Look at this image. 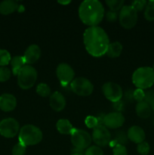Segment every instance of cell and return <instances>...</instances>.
Instances as JSON below:
<instances>
[{
	"label": "cell",
	"instance_id": "cell-1",
	"mask_svg": "<svg viewBox=\"0 0 154 155\" xmlns=\"http://www.w3.org/2000/svg\"><path fill=\"white\" fill-rule=\"evenodd\" d=\"M83 43L90 55L100 58L107 54L110 39L105 30L101 27H90L83 33Z\"/></svg>",
	"mask_w": 154,
	"mask_h": 155
},
{
	"label": "cell",
	"instance_id": "cell-2",
	"mask_svg": "<svg viewBox=\"0 0 154 155\" xmlns=\"http://www.w3.org/2000/svg\"><path fill=\"white\" fill-rule=\"evenodd\" d=\"M105 10L98 0H85L79 7V17L82 22L90 27H97L102 21Z\"/></svg>",
	"mask_w": 154,
	"mask_h": 155
},
{
	"label": "cell",
	"instance_id": "cell-3",
	"mask_svg": "<svg viewBox=\"0 0 154 155\" xmlns=\"http://www.w3.org/2000/svg\"><path fill=\"white\" fill-rule=\"evenodd\" d=\"M132 83L137 89H149L154 84V70L150 67L137 68L132 74Z\"/></svg>",
	"mask_w": 154,
	"mask_h": 155
},
{
	"label": "cell",
	"instance_id": "cell-4",
	"mask_svg": "<svg viewBox=\"0 0 154 155\" xmlns=\"http://www.w3.org/2000/svg\"><path fill=\"white\" fill-rule=\"evenodd\" d=\"M43 134L39 127L32 124H27L20 129L18 133L19 142L26 146L36 145L42 142Z\"/></svg>",
	"mask_w": 154,
	"mask_h": 155
},
{
	"label": "cell",
	"instance_id": "cell-5",
	"mask_svg": "<svg viewBox=\"0 0 154 155\" xmlns=\"http://www.w3.org/2000/svg\"><path fill=\"white\" fill-rule=\"evenodd\" d=\"M18 84L22 89H29L36 83L37 71L31 65H25L18 74Z\"/></svg>",
	"mask_w": 154,
	"mask_h": 155
},
{
	"label": "cell",
	"instance_id": "cell-6",
	"mask_svg": "<svg viewBox=\"0 0 154 155\" xmlns=\"http://www.w3.org/2000/svg\"><path fill=\"white\" fill-rule=\"evenodd\" d=\"M138 19L137 12L131 5H124L119 15V24L123 28L130 30L136 25Z\"/></svg>",
	"mask_w": 154,
	"mask_h": 155
},
{
	"label": "cell",
	"instance_id": "cell-7",
	"mask_svg": "<svg viewBox=\"0 0 154 155\" xmlns=\"http://www.w3.org/2000/svg\"><path fill=\"white\" fill-rule=\"evenodd\" d=\"M91 142V136L85 130L75 128L71 133V142L78 151L87 149L90 147Z\"/></svg>",
	"mask_w": 154,
	"mask_h": 155
},
{
	"label": "cell",
	"instance_id": "cell-8",
	"mask_svg": "<svg viewBox=\"0 0 154 155\" xmlns=\"http://www.w3.org/2000/svg\"><path fill=\"white\" fill-rule=\"evenodd\" d=\"M70 87L72 92L79 96H88L94 91V86L91 82L82 77L74 79L70 83Z\"/></svg>",
	"mask_w": 154,
	"mask_h": 155
},
{
	"label": "cell",
	"instance_id": "cell-9",
	"mask_svg": "<svg viewBox=\"0 0 154 155\" xmlns=\"http://www.w3.org/2000/svg\"><path fill=\"white\" fill-rule=\"evenodd\" d=\"M91 139L97 146L101 148L110 144L111 142V134L105 126L100 124L93 129Z\"/></svg>",
	"mask_w": 154,
	"mask_h": 155
},
{
	"label": "cell",
	"instance_id": "cell-10",
	"mask_svg": "<svg viewBox=\"0 0 154 155\" xmlns=\"http://www.w3.org/2000/svg\"><path fill=\"white\" fill-rule=\"evenodd\" d=\"M20 124L14 118H5L0 122V135L3 137L11 139L19 133Z\"/></svg>",
	"mask_w": 154,
	"mask_h": 155
},
{
	"label": "cell",
	"instance_id": "cell-11",
	"mask_svg": "<svg viewBox=\"0 0 154 155\" xmlns=\"http://www.w3.org/2000/svg\"><path fill=\"white\" fill-rule=\"evenodd\" d=\"M102 92L107 99L114 103L122 99L123 91L119 84L113 82L105 83L102 86Z\"/></svg>",
	"mask_w": 154,
	"mask_h": 155
},
{
	"label": "cell",
	"instance_id": "cell-12",
	"mask_svg": "<svg viewBox=\"0 0 154 155\" xmlns=\"http://www.w3.org/2000/svg\"><path fill=\"white\" fill-rule=\"evenodd\" d=\"M56 75L63 86L70 84L75 77V71L72 67L66 63H61L56 68Z\"/></svg>",
	"mask_w": 154,
	"mask_h": 155
},
{
	"label": "cell",
	"instance_id": "cell-13",
	"mask_svg": "<svg viewBox=\"0 0 154 155\" xmlns=\"http://www.w3.org/2000/svg\"><path fill=\"white\" fill-rule=\"evenodd\" d=\"M125 117L120 112H111L104 116V125L107 129H118L125 123Z\"/></svg>",
	"mask_w": 154,
	"mask_h": 155
},
{
	"label": "cell",
	"instance_id": "cell-14",
	"mask_svg": "<svg viewBox=\"0 0 154 155\" xmlns=\"http://www.w3.org/2000/svg\"><path fill=\"white\" fill-rule=\"evenodd\" d=\"M41 54H42V51L39 45H35V44L30 45L26 49L24 54L23 55L26 65H31L36 63L40 58Z\"/></svg>",
	"mask_w": 154,
	"mask_h": 155
},
{
	"label": "cell",
	"instance_id": "cell-15",
	"mask_svg": "<svg viewBox=\"0 0 154 155\" xmlns=\"http://www.w3.org/2000/svg\"><path fill=\"white\" fill-rule=\"evenodd\" d=\"M49 104L52 110H54V111L60 112L66 107V99L63 94L56 91L53 92L50 96Z\"/></svg>",
	"mask_w": 154,
	"mask_h": 155
},
{
	"label": "cell",
	"instance_id": "cell-16",
	"mask_svg": "<svg viewBox=\"0 0 154 155\" xmlns=\"http://www.w3.org/2000/svg\"><path fill=\"white\" fill-rule=\"evenodd\" d=\"M127 137L130 141L134 143L140 144L144 142L146 139V134L143 129L139 126H132L128 129L127 132Z\"/></svg>",
	"mask_w": 154,
	"mask_h": 155
},
{
	"label": "cell",
	"instance_id": "cell-17",
	"mask_svg": "<svg viewBox=\"0 0 154 155\" xmlns=\"http://www.w3.org/2000/svg\"><path fill=\"white\" fill-rule=\"evenodd\" d=\"M17 106V99L11 94L5 93L0 95V109L2 111L10 112Z\"/></svg>",
	"mask_w": 154,
	"mask_h": 155
},
{
	"label": "cell",
	"instance_id": "cell-18",
	"mask_svg": "<svg viewBox=\"0 0 154 155\" xmlns=\"http://www.w3.org/2000/svg\"><path fill=\"white\" fill-rule=\"evenodd\" d=\"M135 111L137 117L141 119H147L150 117L152 113V109L150 105L144 101L137 102L135 106Z\"/></svg>",
	"mask_w": 154,
	"mask_h": 155
},
{
	"label": "cell",
	"instance_id": "cell-19",
	"mask_svg": "<svg viewBox=\"0 0 154 155\" xmlns=\"http://www.w3.org/2000/svg\"><path fill=\"white\" fill-rule=\"evenodd\" d=\"M18 6L16 1L14 0H5L0 3V14L3 15H8L18 11Z\"/></svg>",
	"mask_w": 154,
	"mask_h": 155
},
{
	"label": "cell",
	"instance_id": "cell-20",
	"mask_svg": "<svg viewBox=\"0 0 154 155\" xmlns=\"http://www.w3.org/2000/svg\"><path fill=\"white\" fill-rule=\"evenodd\" d=\"M57 131L63 135H71L74 130V127L67 119H60L56 124Z\"/></svg>",
	"mask_w": 154,
	"mask_h": 155
},
{
	"label": "cell",
	"instance_id": "cell-21",
	"mask_svg": "<svg viewBox=\"0 0 154 155\" xmlns=\"http://www.w3.org/2000/svg\"><path fill=\"white\" fill-rule=\"evenodd\" d=\"M11 73L14 76H18L19 71L26 65L23 56H14L11 60Z\"/></svg>",
	"mask_w": 154,
	"mask_h": 155
},
{
	"label": "cell",
	"instance_id": "cell-22",
	"mask_svg": "<svg viewBox=\"0 0 154 155\" xmlns=\"http://www.w3.org/2000/svg\"><path fill=\"white\" fill-rule=\"evenodd\" d=\"M122 51V45L119 42H110L107 48V54L108 57L115 58L120 56Z\"/></svg>",
	"mask_w": 154,
	"mask_h": 155
},
{
	"label": "cell",
	"instance_id": "cell-23",
	"mask_svg": "<svg viewBox=\"0 0 154 155\" xmlns=\"http://www.w3.org/2000/svg\"><path fill=\"white\" fill-rule=\"evenodd\" d=\"M36 93H37L39 96L43 97V98L51 96V88L49 87V86H48L47 83H39L37 86V87H36Z\"/></svg>",
	"mask_w": 154,
	"mask_h": 155
},
{
	"label": "cell",
	"instance_id": "cell-24",
	"mask_svg": "<svg viewBox=\"0 0 154 155\" xmlns=\"http://www.w3.org/2000/svg\"><path fill=\"white\" fill-rule=\"evenodd\" d=\"M144 18L148 21H154V0L147 2L144 9Z\"/></svg>",
	"mask_w": 154,
	"mask_h": 155
},
{
	"label": "cell",
	"instance_id": "cell-25",
	"mask_svg": "<svg viewBox=\"0 0 154 155\" xmlns=\"http://www.w3.org/2000/svg\"><path fill=\"white\" fill-rule=\"evenodd\" d=\"M106 4L110 8V11L116 12L120 11L122 8L124 6L123 0H107Z\"/></svg>",
	"mask_w": 154,
	"mask_h": 155
},
{
	"label": "cell",
	"instance_id": "cell-26",
	"mask_svg": "<svg viewBox=\"0 0 154 155\" xmlns=\"http://www.w3.org/2000/svg\"><path fill=\"white\" fill-rule=\"evenodd\" d=\"M11 60V54L5 49H0V67H5Z\"/></svg>",
	"mask_w": 154,
	"mask_h": 155
},
{
	"label": "cell",
	"instance_id": "cell-27",
	"mask_svg": "<svg viewBox=\"0 0 154 155\" xmlns=\"http://www.w3.org/2000/svg\"><path fill=\"white\" fill-rule=\"evenodd\" d=\"M11 71L6 67H0V82H6L11 78Z\"/></svg>",
	"mask_w": 154,
	"mask_h": 155
},
{
	"label": "cell",
	"instance_id": "cell-28",
	"mask_svg": "<svg viewBox=\"0 0 154 155\" xmlns=\"http://www.w3.org/2000/svg\"><path fill=\"white\" fill-rule=\"evenodd\" d=\"M27 151V146L21 142L17 143L12 148V155H25Z\"/></svg>",
	"mask_w": 154,
	"mask_h": 155
},
{
	"label": "cell",
	"instance_id": "cell-29",
	"mask_svg": "<svg viewBox=\"0 0 154 155\" xmlns=\"http://www.w3.org/2000/svg\"><path fill=\"white\" fill-rule=\"evenodd\" d=\"M150 151V147L148 142H143L138 144L137 146V151L141 155H147Z\"/></svg>",
	"mask_w": 154,
	"mask_h": 155
},
{
	"label": "cell",
	"instance_id": "cell-30",
	"mask_svg": "<svg viewBox=\"0 0 154 155\" xmlns=\"http://www.w3.org/2000/svg\"><path fill=\"white\" fill-rule=\"evenodd\" d=\"M84 155H104V152L101 148L97 145H92L85 150Z\"/></svg>",
	"mask_w": 154,
	"mask_h": 155
},
{
	"label": "cell",
	"instance_id": "cell-31",
	"mask_svg": "<svg viewBox=\"0 0 154 155\" xmlns=\"http://www.w3.org/2000/svg\"><path fill=\"white\" fill-rule=\"evenodd\" d=\"M147 2L146 0H135L131 2V6L136 12H141L146 8Z\"/></svg>",
	"mask_w": 154,
	"mask_h": 155
},
{
	"label": "cell",
	"instance_id": "cell-32",
	"mask_svg": "<svg viewBox=\"0 0 154 155\" xmlns=\"http://www.w3.org/2000/svg\"><path fill=\"white\" fill-rule=\"evenodd\" d=\"M85 124L86 127L90 129H94L97 126L99 125L98 118L94 116H88L85 120Z\"/></svg>",
	"mask_w": 154,
	"mask_h": 155
},
{
	"label": "cell",
	"instance_id": "cell-33",
	"mask_svg": "<svg viewBox=\"0 0 154 155\" xmlns=\"http://www.w3.org/2000/svg\"><path fill=\"white\" fill-rule=\"evenodd\" d=\"M113 155H127L128 151H127V148H125V146H124V145L116 144L113 148Z\"/></svg>",
	"mask_w": 154,
	"mask_h": 155
},
{
	"label": "cell",
	"instance_id": "cell-34",
	"mask_svg": "<svg viewBox=\"0 0 154 155\" xmlns=\"http://www.w3.org/2000/svg\"><path fill=\"white\" fill-rule=\"evenodd\" d=\"M145 91L140 89H136L133 92V98L134 100L137 101V102H140L144 100Z\"/></svg>",
	"mask_w": 154,
	"mask_h": 155
},
{
	"label": "cell",
	"instance_id": "cell-35",
	"mask_svg": "<svg viewBox=\"0 0 154 155\" xmlns=\"http://www.w3.org/2000/svg\"><path fill=\"white\" fill-rule=\"evenodd\" d=\"M153 100H154V89H148L147 91L145 92V97L143 101H144L145 102L148 103L149 104H150V103L152 102Z\"/></svg>",
	"mask_w": 154,
	"mask_h": 155
},
{
	"label": "cell",
	"instance_id": "cell-36",
	"mask_svg": "<svg viewBox=\"0 0 154 155\" xmlns=\"http://www.w3.org/2000/svg\"><path fill=\"white\" fill-rule=\"evenodd\" d=\"M128 139L127 137V135L125 136L124 134V133L121 132V133H118L117 136H116V139H115V142L116 144H121V145H123L125 142H126V139Z\"/></svg>",
	"mask_w": 154,
	"mask_h": 155
},
{
	"label": "cell",
	"instance_id": "cell-37",
	"mask_svg": "<svg viewBox=\"0 0 154 155\" xmlns=\"http://www.w3.org/2000/svg\"><path fill=\"white\" fill-rule=\"evenodd\" d=\"M106 18L110 22H115L118 18V15L116 12H112V11H109L107 14H106Z\"/></svg>",
	"mask_w": 154,
	"mask_h": 155
},
{
	"label": "cell",
	"instance_id": "cell-38",
	"mask_svg": "<svg viewBox=\"0 0 154 155\" xmlns=\"http://www.w3.org/2000/svg\"><path fill=\"white\" fill-rule=\"evenodd\" d=\"M113 107H114L116 112H120L121 113V110H123L124 108V102L122 100H120L119 101H116V102H114L113 103Z\"/></svg>",
	"mask_w": 154,
	"mask_h": 155
},
{
	"label": "cell",
	"instance_id": "cell-39",
	"mask_svg": "<svg viewBox=\"0 0 154 155\" xmlns=\"http://www.w3.org/2000/svg\"><path fill=\"white\" fill-rule=\"evenodd\" d=\"M58 2L59 4L64 5H66L69 4V3L71 2V1H58V2Z\"/></svg>",
	"mask_w": 154,
	"mask_h": 155
},
{
	"label": "cell",
	"instance_id": "cell-40",
	"mask_svg": "<svg viewBox=\"0 0 154 155\" xmlns=\"http://www.w3.org/2000/svg\"><path fill=\"white\" fill-rule=\"evenodd\" d=\"M18 11L19 12H23L24 11V5H19L18 6Z\"/></svg>",
	"mask_w": 154,
	"mask_h": 155
},
{
	"label": "cell",
	"instance_id": "cell-41",
	"mask_svg": "<svg viewBox=\"0 0 154 155\" xmlns=\"http://www.w3.org/2000/svg\"><path fill=\"white\" fill-rule=\"evenodd\" d=\"M149 105H150V107H151V109H152V111L154 112V100L150 103V104H149Z\"/></svg>",
	"mask_w": 154,
	"mask_h": 155
},
{
	"label": "cell",
	"instance_id": "cell-42",
	"mask_svg": "<svg viewBox=\"0 0 154 155\" xmlns=\"http://www.w3.org/2000/svg\"><path fill=\"white\" fill-rule=\"evenodd\" d=\"M71 155H83V154H82L81 152H75V153H73V154H72Z\"/></svg>",
	"mask_w": 154,
	"mask_h": 155
},
{
	"label": "cell",
	"instance_id": "cell-43",
	"mask_svg": "<svg viewBox=\"0 0 154 155\" xmlns=\"http://www.w3.org/2000/svg\"><path fill=\"white\" fill-rule=\"evenodd\" d=\"M153 68V70H154V64H153V68Z\"/></svg>",
	"mask_w": 154,
	"mask_h": 155
},
{
	"label": "cell",
	"instance_id": "cell-44",
	"mask_svg": "<svg viewBox=\"0 0 154 155\" xmlns=\"http://www.w3.org/2000/svg\"><path fill=\"white\" fill-rule=\"evenodd\" d=\"M153 126H154V120H153Z\"/></svg>",
	"mask_w": 154,
	"mask_h": 155
}]
</instances>
